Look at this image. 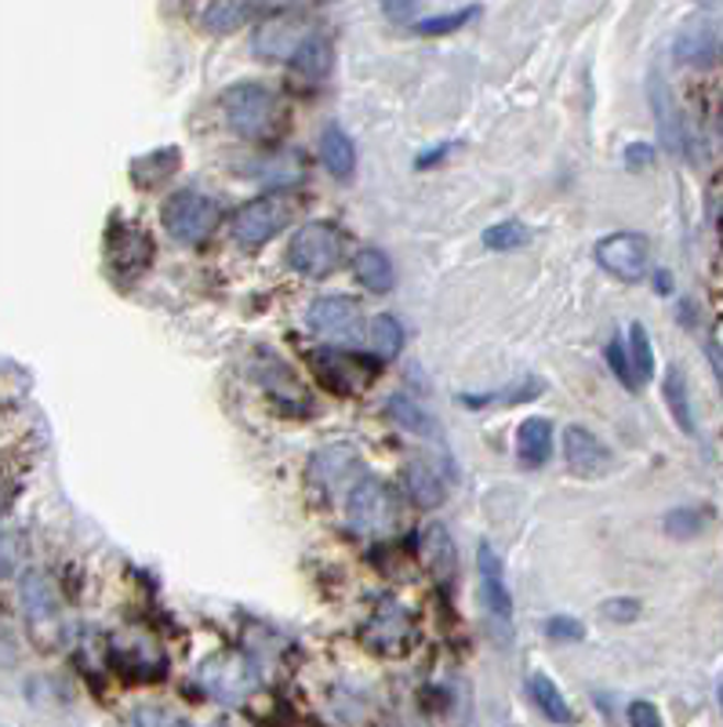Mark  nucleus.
<instances>
[{"mask_svg": "<svg viewBox=\"0 0 723 727\" xmlns=\"http://www.w3.org/2000/svg\"><path fill=\"white\" fill-rule=\"evenodd\" d=\"M647 241L639 233H611L597 244V262L603 273H611L614 280L636 284L647 273Z\"/></svg>", "mask_w": 723, "mask_h": 727, "instance_id": "10", "label": "nucleus"}, {"mask_svg": "<svg viewBox=\"0 0 723 727\" xmlns=\"http://www.w3.org/2000/svg\"><path fill=\"white\" fill-rule=\"evenodd\" d=\"M655 288H658V295H669V291H672V277H669L666 269L655 273Z\"/></svg>", "mask_w": 723, "mask_h": 727, "instance_id": "42", "label": "nucleus"}, {"mask_svg": "<svg viewBox=\"0 0 723 727\" xmlns=\"http://www.w3.org/2000/svg\"><path fill=\"white\" fill-rule=\"evenodd\" d=\"M367 342L382 356H393L404 345V328H400V320L393 313H378L367 320Z\"/></svg>", "mask_w": 723, "mask_h": 727, "instance_id": "32", "label": "nucleus"}, {"mask_svg": "<svg viewBox=\"0 0 723 727\" xmlns=\"http://www.w3.org/2000/svg\"><path fill=\"white\" fill-rule=\"evenodd\" d=\"M132 724L135 727H193L189 720H182L179 713L171 709H157V706H142L132 713Z\"/></svg>", "mask_w": 723, "mask_h": 727, "instance_id": "37", "label": "nucleus"}, {"mask_svg": "<svg viewBox=\"0 0 723 727\" xmlns=\"http://www.w3.org/2000/svg\"><path fill=\"white\" fill-rule=\"evenodd\" d=\"M716 695H720V709H723V681H720V691H716Z\"/></svg>", "mask_w": 723, "mask_h": 727, "instance_id": "44", "label": "nucleus"}, {"mask_svg": "<svg viewBox=\"0 0 723 727\" xmlns=\"http://www.w3.org/2000/svg\"><path fill=\"white\" fill-rule=\"evenodd\" d=\"M600 615L611 618V623H633L639 618V601L636 597H614L600 604Z\"/></svg>", "mask_w": 723, "mask_h": 727, "instance_id": "39", "label": "nucleus"}, {"mask_svg": "<svg viewBox=\"0 0 723 727\" xmlns=\"http://www.w3.org/2000/svg\"><path fill=\"white\" fill-rule=\"evenodd\" d=\"M291 222V205L283 197H258L252 205H244L233 214L230 233L233 241L244 247V252H258L263 244H269L283 225Z\"/></svg>", "mask_w": 723, "mask_h": 727, "instance_id": "8", "label": "nucleus"}, {"mask_svg": "<svg viewBox=\"0 0 723 727\" xmlns=\"http://www.w3.org/2000/svg\"><path fill=\"white\" fill-rule=\"evenodd\" d=\"M291 66L299 69L305 80H324L331 74V66H335V47H331L327 37L313 33V37L299 47V55L291 58Z\"/></svg>", "mask_w": 723, "mask_h": 727, "instance_id": "28", "label": "nucleus"}, {"mask_svg": "<svg viewBox=\"0 0 723 727\" xmlns=\"http://www.w3.org/2000/svg\"><path fill=\"white\" fill-rule=\"evenodd\" d=\"M422 560H425V568H430L441 582L455 579L458 553H455V542H452V535H447L444 524H425V531H422Z\"/></svg>", "mask_w": 723, "mask_h": 727, "instance_id": "20", "label": "nucleus"}, {"mask_svg": "<svg viewBox=\"0 0 723 727\" xmlns=\"http://www.w3.org/2000/svg\"><path fill=\"white\" fill-rule=\"evenodd\" d=\"M564 459H567V470H571L575 476H586V481H592V476H603L614 462L608 444H603L597 433H589L586 426H567L564 429Z\"/></svg>", "mask_w": 723, "mask_h": 727, "instance_id": "13", "label": "nucleus"}, {"mask_svg": "<svg viewBox=\"0 0 723 727\" xmlns=\"http://www.w3.org/2000/svg\"><path fill=\"white\" fill-rule=\"evenodd\" d=\"M661 528L672 539H694V535L705 531V509H669Z\"/></svg>", "mask_w": 723, "mask_h": 727, "instance_id": "35", "label": "nucleus"}, {"mask_svg": "<svg viewBox=\"0 0 723 727\" xmlns=\"http://www.w3.org/2000/svg\"><path fill=\"white\" fill-rule=\"evenodd\" d=\"M625 353H630L636 386L650 383V375H655V350H650V335L644 324H630V345H625Z\"/></svg>", "mask_w": 723, "mask_h": 727, "instance_id": "31", "label": "nucleus"}, {"mask_svg": "<svg viewBox=\"0 0 723 727\" xmlns=\"http://www.w3.org/2000/svg\"><path fill=\"white\" fill-rule=\"evenodd\" d=\"M22 604H26V615L33 618V623L55 618V597H52V590H47V579L33 575V571L22 579Z\"/></svg>", "mask_w": 723, "mask_h": 727, "instance_id": "33", "label": "nucleus"}, {"mask_svg": "<svg viewBox=\"0 0 723 727\" xmlns=\"http://www.w3.org/2000/svg\"><path fill=\"white\" fill-rule=\"evenodd\" d=\"M313 37V22L299 8H272V15L255 26L252 47L258 58H291Z\"/></svg>", "mask_w": 723, "mask_h": 727, "instance_id": "7", "label": "nucleus"}, {"mask_svg": "<svg viewBox=\"0 0 723 727\" xmlns=\"http://www.w3.org/2000/svg\"><path fill=\"white\" fill-rule=\"evenodd\" d=\"M310 476L324 492H346V487L353 492V487L364 481L360 451L349 444H331L324 451H316L310 462Z\"/></svg>", "mask_w": 723, "mask_h": 727, "instance_id": "11", "label": "nucleus"}, {"mask_svg": "<svg viewBox=\"0 0 723 727\" xmlns=\"http://www.w3.org/2000/svg\"><path fill=\"white\" fill-rule=\"evenodd\" d=\"M346 517H349V528L357 535L382 539V535L393 531L400 520L397 492L386 481H378V476H364L346 498Z\"/></svg>", "mask_w": 723, "mask_h": 727, "instance_id": "2", "label": "nucleus"}, {"mask_svg": "<svg viewBox=\"0 0 723 727\" xmlns=\"http://www.w3.org/2000/svg\"><path fill=\"white\" fill-rule=\"evenodd\" d=\"M320 161L342 183H349L353 172H357V146H353V139L338 124H327L324 135H320Z\"/></svg>", "mask_w": 723, "mask_h": 727, "instance_id": "21", "label": "nucleus"}, {"mask_svg": "<svg viewBox=\"0 0 723 727\" xmlns=\"http://www.w3.org/2000/svg\"><path fill=\"white\" fill-rule=\"evenodd\" d=\"M720 131H723V110H720Z\"/></svg>", "mask_w": 723, "mask_h": 727, "instance_id": "45", "label": "nucleus"}, {"mask_svg": "<svg viewBox=\"0 0 723 727\" xmlns=\"http://www.w3.org/2000/svg\"><path fill=\"white\" fill-rule=\"evenodd\" d=\"M545 393V383L535 375H520L516 383H509L502 389H488V393H458V404L469 411H483V408H513V404H531Z\"/></svg>", "mask_w": 723, "mask_h": 727, "instance_id": "16", "label": "nucleus"}, {"mask_svg": "<svg viewBox=\"0 0 723 727\" xmlns=\"http://www.w3.org/2000/svg\"><path fill=\"white\" fill-rule=\"evenodd\" d=\"M709 356H713V364H716V372H720V383H723V353L716 350V342L709 345Z\"/></svg>", "mask_w": 723, "mask_h": 727, "instance_id": "43", "label": "nucleus"}, {"mask_svg": "<svg viewBox=\"0 0 723 727\" xmlns=\"http://www.w3.org/2000/svg\"><path fill=\"white\" fill-rule=\"evenodd\" d=\"M353 269H357V280L364 284V288L375 295H386L397 284L393 262H389L386 252H378V247H364V252L353 258Z\"/></svg>", "mask_w": 723, "mask_h": 727, "instance_id": "25", "label": "nucleus"}, {"mask_svg": "<svg viewBox=\"0 0 723 727\" xmlns=\"http://www.w3.org/2000/svg\"><path fill=\"white\" fill-rule=\"evenodd\" d=\"M661 397L669 404V415L677 419V426L683 429L687 437H698V426H694V408H691V389H687V378L680 367H669L666 372V383H661Z\"/></svg>", "mask_w": 723, "mask_h": 727, "instance_id": "27", "label": "nucleus"}, {"mask_svg": "<svg viewBox=\"0 0 723 727\" xmlns=\"http://www.w3.org/2000/svg\"><path fill=\"white\" fill-rule=\"evenodd\" d=\"M531 241V230L524 222H498L491 230H483V247L491 252H513V247H524Z\"/></svg>", "mask_w": 723, "mask_h": 727, "instance_id": "34", "label": "nucleus"}, {"mask_svg": "<svg viewBox=\"0 0 723 727\" xmlns=\"http://www.w3.org/2000/svg\"><path fill=\"white\" fill-rule=\"evenodd\" d=\"M219 219H222V208L208 194H197V189H179V194H171L168 200H164V211H160L164 230H168L171 241H179V244L208 241V236L219 230Z\"/></svg>", "mask_w": 723, "mask_h": 727, "instance_id": "3", "label": "nucleus"}, {"mask_svg": "<svg viewBox=\"0 0 723 727\" xmlns=\"http://www.w3.org/2000/svg\"><path fill=\"white\" fill-rule=\"evenodd\" d=\"M630 727H666V724H661L658 706L639 698V702H630Z\"/></svg>", "mask_w": 723, "mask_h": 727, "instance_id": "40", "label": "nucleus"}, {"mask_svg": "<svg viewBox=\"0 0 723 727\" xmlns=\"http://www.w3.org/2000/svg\"><path fill=\"white\" fill-rule=\"evenodd\" d=\"M342 255H346V241H342L331 222H305L288 244L291 269L313 280L335 273L342 266Z\"/></svg>", "mask_w": 723, "mask_h": 727, "instance_id": "4", "label": "nucleus"}, {"mask_svg": "<svg viewBox=\"0 0 723 727\" xmlns=\"http://www.w3.org/2000/svg\"><path fill=\"white\" fill-rule=\"evenodd\" d=\"M364 640L382 654H404L414 640V623L404 612V604L382 601V607L371 615V623L364 629Z\"/></svg>", "mask_w": 723, "mask_h": 727, "instance_id": "12", "label": "nucleus"}, {"mask_svg": "<svg viewBox=\"0 0 723 727\" xmlns=\"http://www.w3.org/2000/svg\"><path fill=\"white\" fill-rule=\"evenodd\" d=\"M545 637L553 643H578V640H586V626L571 615H553L549 623H545Z\"/></svg>", "mask_w": 723, "mask_h": 727, "instance_id": "36", "label": "nucleus"}, {"mask_svg": "<svg viewBox=\"0 0 723 727\" xmlns=\"http://www.w3.org/2000/svg\"><path fill=\"white\" fill-rule=\"evenodd\" d=\"M258 4H236V0H215V4H200L197 19L208 33H233L241 30L247 19L258 15Z\"/></svg>", "mask_w": 723, "mask_h": 727, "instance_id": "22", "label": "nucleus"}, {"mask_svg": "<svg viewBox=\"0 0 723 727\" xmlns=\"http://www.w3.org/2000/svg\"><path fill=\"white\" fill-rule=\"evenodd\" d=\"M647 91H650V110H655V124H658L661 146H666L669 153H683V142H687V135H683V117H680V110H677V99H672L669 85H666V80H661L658 74H650Z\"/></svg>", "mask_w": 723, "mask_h": 727, "instance_id": "15", "label": "nucleus"}, {"mask_svg": "<svg viewBox=\"0 0 723 727\" xmlns=\"http://www.w3.org/2000/svg\"><path fill=\"white\" fill-rule=\"evenodd\" d=\"M310 367L320 378V386L338 393V397H353V393H360L375 378L371 364L353 356L349 350H316L310 353Z\"/></svg>", "mask_w": 723, "mask_h": 727, "instance_id": "9", "label": "nucleus"}, {"mask_svg": "<svg viewBox=\"0 0 723 727\" xmlns=\"http://www.w3.org/2000/svg\"><path fill=\"white\" fill-rule=\"evenodd\" d=\"M179 164H182V153L175 146L153 150V153H146V157L132 161V183L142 189H153V186H160L164 178H171L175 172H179Z\"/></svg>", "mask_w": 723, "mask_h": 727, "instance_id": "24", "label": "nucleus"}, {"mask_svg": "<svg viewBox=\"0 0 723 727\" xmlns=\"http://www.w3.org/2000/svg\"><path fill=\"white\" fill-rule=\"evenodd\" d=\"M527 687H531V698H535V706L542 709V717L549 720V724H556V727H571L575 724V709H571V702L564 698V691L556 687L549 676L545 673H535L527 681Z\"/></svg>", "mask_w": 723, "mask_h": 727, "instance_id": "23", "label": "nucleus"}, {"mask_svg": "<svg viewBox=\"0 0 723 727\" xmlns=\"http://www.w3.org/2000/svg\"><path fill=\"white\" fill-rule=\"evenodd\" d=\"M389 419H397V426H404L414 437H433V440L441 437V426L425 411V404L404 397V393H397V397L389 400Z\"/></svg>", "mask_w": 723, "mask_h": 727, "instance_id": "29", "label": "nucleus"}, {"mask_svg": "<svg viewBox=\"0 0 723 727\" xmlns=\"http://www.w3.org/2000/svg\"><path fill=\"white\" fill-rule=\"evenodd\" d=\"M222 110H226V124L236 131L241 139L263 142L269 139L280 124V102L266 85H255V80H241L222 91Z\"/></svg>", "mask_w": 723, "mask_h": 727, "instance_id": "1", "label": "nucleus"}, {"mask_svg": "<svg viewBox=\"0 0 723 727\" xmlns=\"http://www.w3.org/2000/svg\"><path fill=\"white\" fill-rule=\"evenodd\" d=\"M105 266L121 284L142 277L153 262V236L138 222L113 219L105 225Z\"/></svg>", "mask_w": 723, "mask_h": 727, "instance_id": "6", "label": "nucleus"}, {"mask_svg": "<svg viewBox=\"0 0 723 727\" xmlns=\"http://www.w3.org/2000/svg\"><path fill=\"white\" fill-rule=\"evenodd\" d=\"M477 568H480V597H483V607H488L491 618H498V623H509V618H513V593H509L502 557H498V550H494L491 542L480 546Z\"/></svg>", "mask_w": 723, "mask_h": 727, "instance_id": "14", "label": "nucleus"}, {"mask_svg": "<svg viewBox=\"0 0 723 727\" xmlns=\"http://www.w3.org/2000/svg\"><path fill=\"white\" fill-rule=\"evenodd\" d=\"M553 455V422L535 415V419H524L516 429V459L524 462L527 470L545 466Z\"/></svg>", "mask_w": 723, "mask_h": 727, "instance_id": "19", "label": "nucleus"}, {"mask_svg": "<svg viewBox=\"0 0 723 727\" xmlns=\"http://www.w3.org/2000/svg\"><path fill=\"white\" fill-rule=\"evenodd\" d=\"M472 15H480L477 4H458V8H447V11L419 8V15H414L411 30L422 33V37H441V33H452V30H458V26H466Z\"/></svg>", "mask_w": 723, "mask_h": 727, "instance_id": "26", "label": "nucleus"}, {"mask_svg": "<svg viewBox=\"0 0 723 727\" xmlns=\"http://www.w3.org/2000/svg\"><path fill=\"white\" fill-rule=\"evenodd\" d=\"M608 364H611L614 378H619L625 389H636V378H633V367H630V353H625V342L614 339L608 345Z\"/></svg>", "mask_w": 723, "mask_h": 727, "instance_id": "38", "label": "nucleus"}, {"mask_svg": "<svg viewBox=\"0 0 723 727\" xmlns=\"http://www.w3.org/2000/svg\"><path fill=\"white\" fill-rule=\"evenodd\" d=\"M650 164H655V146H650V142H630V150H625V168L644 172Z\"/></svg>", "mask_w": 723, "mask_h": 727, "instance_id": "41", "label": "nucleus"}, {"mask_svg": "<svg viewBox=\"0 0 723 727\" xmlns=\"http://www.w3.org/2000/svg\"><path fill=\"white\" fill-rule=\"evenodd\" d=\"M404 487L411 492V503L422 509H436L447 498V476L425 459L408 462L404 470Z\"/></svg>", "mask_w": 723, "mask_h": 727, "instance_id": "18", "label": "nucleus"}, {"mask_svg": "<svg viewBox=\"0 0 723 727\" xmlns=\"http://www.w3.org/2000/svg\"><path fill=\"white\" fill-rule=\"evenodd\" d=\"M672 47H677V58L683 66H713L723 52L716 30L709 22H687L677 33V44Z\"/></svg>", "mask_w": 723, "mask_h": 727, "instance_id": "17", "label": "nucleus"}, {"mask_svg": "<svg viewBox=\"0 0 723 727\" xmlns=\"http://www.w3.org/2000/svg\"><path fill=\"white\" fill-rule=\"evenodd\" d=\"M204 684L215 698H241L247 687H252V673L244 665H233V662H215L204 670Z\"/></svg>", "mask_w": 723, "mask_h": 727, "instance_id": "30", "label": "nucleus"}, {"mask_svg": "<svg viewBox=\"0 0 723 727\" xmlns=\"http://www.w3.org/2000/svg\"><path fill=\"white\" fill-rule=\"evenodd\" d=\"M305 324H310L313 335L335 342V350H346V345H360L367 339V317L357 299H346V295H331V299H316L305 313Z\"/></svg>", "mask_w": 723, "mask_h": 727, "instance_id": "5", "label": "nucleus"}]
</instances>
